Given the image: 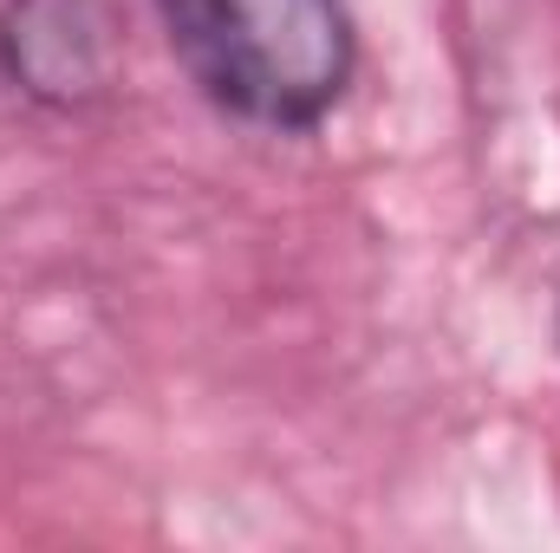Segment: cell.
<instances>
[{
  "instance_id": "6da1fadb",
  "label": "cell",
  "mask_w": 560,
  "mask_h": 553,
  "mask_svg": "<svg viewBox=\"0 0 560 553\" xmlns=\"http://www.w3.org/2000/svg\"><path fill=\"white\" fill-rule=\"evenodd\" d=\"M156 20L189 85L255 131L326 125L359 79L346 0H156Z\"/></svg>"
},
{
  "instance_id": "7a4b0ae2",
  "label": "cell",
  "mask_w": 560,
  "mask_h": 553,
  "mask_svg": "<svg viewBox=\"0 0 560 553\" xmlns=\"http://www.w3.org/2000/svg\"><path fill=\"white\" fill-rule=\"evenodd\" d=\"M118 13L112 0H7L0 72L52 111H79L112 85Z\"/></svg>"
}]
</instances>
